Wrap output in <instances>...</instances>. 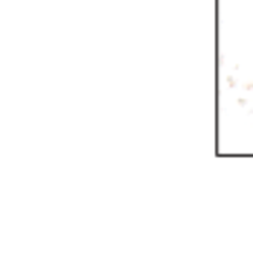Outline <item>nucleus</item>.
<instances>
[]
</instances>
